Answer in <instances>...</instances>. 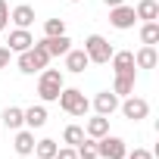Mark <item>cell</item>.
I'll return each mask as SVG.
<instances>
[{"label":"cell","instance_id":"cell-1","mask_svg":"<svg viewBox=\"0 0 159 159\" xmlns=\"http://www.w3.org/2000/svg\"><path fill=\"white\" fill-rule=\"evenodd\" d=\"M47 62H50V53L44 50V44H41V41H34L28 50H22V53H19V72H22V75H34V72L47 69Z\"/></svg>","mask_w":159,"mask_h":159},{"label":"cell","instance_id":"cell-2","mask_svg":"<svg viewBox=\"0 0 159 159\" xmlns=\"http://www.w3.org/2000/svg\"><path fill=\"white\" fill-rule=\"evenodd\" d=\"M62 88H66V84H62V72H59V69H41V78H38V97H41L44 103H53V100L59 97Z\"/></svg>","mask_w":159,"mask_h":159},{"label":"cell","instance_id":"cell-3","mask_svg":"<svg viewBox=\"0 0 159 159\" xmlns=\"http://www.w3.org/2000/svg\"><path fill=\"white\" fill-rule=\"evenodd\" d=\"M56 100H59V109L69 112V116H88V109H91V100L78 88H62Z\"/></svg>","mask_w":159,"mask_h":159},{"label":"cell","instance_id":"cell-4","mask_svg":"<svg viewBox=\"0 0 159 159\" xmlns=\"http://www.w3.org/2000/svg\"><path fill=\"white\" fill-rule=\"evenodd\" d=\"M81 50H84V53H88V59H91V62H97V66H106V62H109V56L116 53V50H112V44H109L103 34H88Z\"/></svg>","mask_w":159,"mask_h":159},{"label":"cell","instance_id":"cell-5","mask_svg":"<svg viewBox=\"0 0 159 159\" xmlns=\"http://www.w3.org/2000/svg\"><path fill=\"white\" fill-rule=\"evenodd\" d=\"M119 109H122V116L131 119V122H140V119L150 116V103H147L143 97H134V94H128V97L119 103Z\"/></svg>","mask_w":159,"mask_h":159},{"label":"cell","instance_id":"cell-6","mask_svg":"<svg viewBox=\"0 0 159 159\" xmlns=\"http://www.w3.org/2000/svg\"><path fill=\"white\" fill-rule=\"evenodd\" d=\"M97 153H100L103 159H125L128 147H125L122 137H116V134H103V137L97 140Z\"/></svg>","mask_w":159,"mask_h":159},{"label":"cell","instance_id":"cell-7","mask_svg":"<svg viewBox=\"0 0 159 159\" xmlns=\"http://www.w3.org/2000/svg\"><path fill=\"white\" fill-rule=\"evenodd\" d=\"M134 22H137V16H134V7H128V3L109 7V25H112V28H119V31H128V28H134Z\"/></svg>","mask_w":159,"mask_h":159},{"label":"cell","instance_id":"cell-8","mask_svg":"<svg viewBox=\"0 0 159 159\" xmlns=\"http://www.w3.org/2000/svg\"><path fill=\"white\" fill-rule=\"evenodd\" d=\"M109 66H112L116 75H134V69H137L131 50H119V53H112V56H109Z\"/></svg>","mask_w":159,"mask_h":159},{"label":"cell","instance_id":"cell-9","mask_svg":"<svg viewBox=\"0 0 159 159\" xmlns=\"http://www.w3.org/2000/svg\"><path fill=\"white\" fill-rule=\"evenodd\" d=\"M34 131L31 128H19L16 131V140H13V150L19 153V156H34Z\"/></svg>","mask_w":159,"mask_h":159},{"label":"cell","instance_id":"cell-10","mask_svg":"<svg viewBox=\"0 0 159 159\" xmlns=\"http://www.w3.org/2000/svg\"><path fill=\"white\" fill-rule=\"evenodd\" d=\"M94 109H97V116H112L116 109H119V97L112 94V91H100L97 97H94Z\"/></svg>","mask_w":159,"mask_h":159},{"label":"cell","instance_id":"cell-11","mask_svg":"<svg viewBox=\"0 0 159 159\" xmlns=\"http://www.w3.org/2000/svg\"><path fill=\"white\" fill-rule=\"evenodd\" d=\"M10 22H13L16 28H28V25L34 22V7H28V3L13 7V10H10Z\"/></svg>","mask_w":159,"mask_h":159},{"label":"cell","instance_id":"cell-12","mask_svg":"<svg viewBox=\"0 0 159 159\" xmlns=\"http://www.w3.org/2000/svg\"><path fill=\"white\" fill-rule=\"evenodd\" d=\"M31 44H34V38H31L28 28H13V31H10V53H22V50H28Z\"/></svg>","mask_w":159,"mask_h":159},{"label":"cell","instance_id":"cell-13","mask_svg":"<svg viewBox=\"0 0 159 159\" xmlns=\"http://www.w3.org/2000/svg\"><path fill=\"white\" fill-rule=\"evenodd\" d=\"M41 44H44V50H47L50 56H66V53L72 50V41H69V34H56V38H44Z\"/></svg>","mask_w":159,"mask_h":159},{"label":"cell","instance_id":"cell-14","mask_svg":"<svg viewBox=\"0 0 159 159\" xmlns=\"http://www.w3.org/2000/svg\"><path fill=\"white\" fill-rule=\"evenodd\" d=\"M88 66H91V59H88V53H84V50H75V47H72V50L66 53V69H69V72L81 75Z\"/></svg>","mask_w":159,"mask_h":159},{"label":"cell","instance_id":"cell-15","mask_svg":"<svg viewBox=\"0 0 159 159\" xmlns=\"http://www.w3.org/2000/svg\"><path fill=\"white\" fill-rule=\"evenodd\" d=\"M22 116H25V128H44L47 125V109L38 103V106H28V109H22Z\"/></svg>","mask_w":159,"mask_h":159},{"label":"cell","instance_id":"cell-16","mask_svg":"<svg viewBox=\"0 0 159 159\" xmlns=\"http://www.w3.org/2000/svg\"><path fill=\"white\" fill-rule=\"evenodd\" d=\"M84 134H88V137H94V140H100L103 134H109V119H106V116H94V119H88Z\"/></svg>","mask_w":159,"mask_h":159},{"label":"cell","instance_id":"cell-17","mask_svg":"<svg viewBox=\"0 0 159 159\" xmlns=\"http://www.w3.org/2000/svg\"><path fill=\"white\" fill-rule=\"evenodd\" d=\"M156 62H159V56H156V47H140L137 53H134V66L137 69H156Z\"/></svg>","mask_w":159,"mask_h":159},{"label":"cell","instance_id":"cell-18","mask_svg":"<svg viewBox=\"0 0 159 159\" xmlns=\"http://www.w3.org/2000/svg\"><path fill=\"white\" fill-rule=\"evenodd\" d=\"M134 16L143 19V22H156L159 19V3L156 0H140V3L134 7Z\"/></svg>","mask_w":159,"mask_h":159},{"label":"cell","instance_id":"cell-19","mask_svg":"<svg viewBox=\"0 0 159 159\" xmlns=\"http://www.w3.org/2000/svg\"><path fill=\"white\" fill-rule=\"evenodd\" d=\"M3 125H7L10 131H19V128L25 125V116H22V106H7V109H3Z\"/></svg>","mask_w":159,"mask_h":159},{"label":"cell","instance_id":"cell-20","mask_svg":"<svg viewBox=\"0 0 159 159\" xmlns=\"http://www.w3.org/2000/svg\"><path fill=\"white\" fill-rule=\"evenodd\" d=\"M112 94H116V97H128V94H134V75H116Z\"/></svg>","mask_w":159,"mask_h":159},{"label":"cell","instance_id":"cell-21","mask_svg":"<svg viewBox=\"0 0 159 159\" xmlns=\"http://www.w3.org/2000/svg\"><path fill=\"white\" fill-rule=\"evenodd\" d=\"M140 41L147 47H156L159 44V22H143L140 25Z\"/></svg>","mask_w":159,"mask_h":159},{"label":"cell","instance_id":"cell-22","mask_svg":"<svg viewBox=\"0 0 159 159\" xmlns=\"http://www.w3.org/2000/svg\"><path fill=\"white\" fill-rule=\"evenodd\" d=\"M56 150H59V143H56V140H50V137H44V140H38V143H34V156H38V159H53V156H56Z\"/></svg>","mask_w":159,"mask_h":159},{"label":"cell","instance_id":"cell-23","mask_svg":"<svg viewBox=\"0 0 159 159\" xmlns=\"http://www.w3.org/2000/svg\"><path fill=\"white\" fill-rule=\"evenodd\" d=\"M75 153H78V159H100V153H97V140H94V137H84L81 143L75 147Z\"/></svg>","mask_w":159,"mask_h":159},{"label":"cell","instance_id":"cell-24","mask_svg":"<svg viewBox=\"0 0 159 159\" xmlns=\"http://www.w3.org/2000/svg\"><path fill=\"white\" fill-rule=\"evenodd\" d=\"M84 137H88V134H84V128H81V125H69V128L62 131V140H66L69 147H78Z\"/></svg>","mask_w":159,"mask_h":159},{"label":"cell","instance_id":"cell-25","mask_svg":"<svg viewBox=\"0 0 159 159\" xmlns=\"http://www.w3.org/2000/svg\"><path fill=\"white\" fill-rule=\"evenodd\" d=\"M66 34V19H47L44 22V38H56Z\"/></svg>","mask_w":159,"mask_h":159},{"label":"cell","instance_id":"cell-26","mask_svg":"<svg viewBox=\"0 0 159 159\" xmlns=\"http://www.w3.org/2000/svg\"><path fill=\"white\" fill-rule=\"evenodd\" d=\"M10 25V3H7V0H0V31H3Z\"/></svg>","mask_w":159,"mask_h":159},{"label":"cell","instance_id":"cell-27","mask_svg":"<svg viewBox=\"0 0 159 159\" xmlns=\"http://www.w3.org/2000/svg\"><path fill=\"white\" fill-rule=\"evenodd\" d=\"M53 159H78V153H75V147H59Z\"/></svg>","mask_w":159,"mask_h":159},{"label":"cell","instance_id":"cell-28","mask_svg":"<svg viewBox=\"0 0 159 159\" xmlns=\"http://www.w3.org/2000/svg\"><path fill=\"white\" fill-rule=\"evenodd\" d=\"M125 159H153L150 150H134V153H125Z\"/></svg>","mask_w":159,"mask_h":159},{"label":"cell","instance_id":"cell-29","mask_svg":"<svg viewBox=\"0 0 159 159\" xmlns=\"http://www.w3.org/2000/svg\"><path fill=\"white\" fill-rule=\"evenodd\" d=\"M10 56H13V53H10V47H0V72L10 66Z\"/></svg>","mask_w":159,"mask_h":159},{"label":"cell","instance_id":"cell-30","mask_svg":"<svg viewBox=\"0 0 159 159\" xmlns=\"http://www.w3.org/2000/svg\"><path fill=\"white\" fill-rule=\"evenodd\" d=\"M106 7H119V3H125V0H103Z\"/></svg>","mask_w":159,"mask_h":159},{"label":"cell","instance_id":"cell-31","mask_svg":"<svg viewBox=\"0 0 159 159\" xmlns=\"http://www.w3.org/2000/svg\"><path fill=\"white\" fill-rule=\"evenodd\" d=\"M19 159H34V156H19Z\"/></svg>","mask_w":159,"mask_h":159},{"label":"cell","instance_id":"cell-32","mask_svg":"<svg viewBox=\"0 0 159 159\" xmlns=\"http://www.w3.org/2000/svg\"><path fill=\"white\" fill-rule=\"evenodd\" d=\"M69 3H81V0H69Z\"/></svg>","mask_w":159,"mask_h":159}]
</instances>
